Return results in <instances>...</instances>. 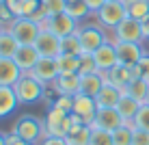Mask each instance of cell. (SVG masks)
Instances as JSON below:
<instances>
[{
	"instance_id": "cell-13",
	"label": "cell",
	"mask_w": 149,
	"mask_h": 145,
	"mask_svg": "<svg viewBox=\"0 0 149 145\" xmlns=\"http://www.w3.org/2000/svg\"><path fill=\"white\" fill-rule=\"evenodd\" d=\"M35 48L41 56H50V59H56L61 56V37L50 30H41L37 41H35Z\"/></svg>"
},
{
	"instance_id": "cell-19",
	"label": "cell",
	"mask_w": 149,
	"mask_h": 145,
	"mask_svg": "<svg viewBox=\"0 0 149 145\" xmlns=\"http://www.w3.org/2000/svg\"><path fill=\"white\" fill-rule=\"evenodd\" d=\"M106 85V78L102 71H93V74H82L80 76V93L95 97L102 91V87Z\"/></svg>"
},
{
	"instance_id": "cell-34",
	"label": "cell",
	"mask_w": 149,
	"mask_h": 145,
	"mask_svg": "<svg viewBox=\"0 0 149 145\" xmlns=\"http://www.w3.org/2000/svg\"><path fill=\"white\" fill-rule=\"evenodd\" d=\"M134 126L141 128V130H145V132H149V104L141 106V111H138L136 117H134Z\"/></svg>"
},
{
	"instance_id": "cell-26",
	"label": "cell",
	"mask_w": 149,
	"mask_h": 145,
	"mask_svg": "<svg viewBox=\"0 0 149 145\" xmlns=\"http://www.w3.org/2000/svg\"><path fill=\"white\" fill-rule=\"evenodd\" d=\"M125 93L132 95L136 102L145 104V102H147V93H149V82H145L143 78H136V80H132L130 85L125 87Z\"/></svg>"
},
{
	"instance_id": "cell-2",
	"label": "cell",
	"mask_w": 149,
	"mask_h": 145,
	"mask_svg": "<svg viewBox=\"0 0 149 145\" xmlns=\"http://www.w3.org/2000/svg\"><path fill=\"white\" fill-rule=\"evenodd\" d=\"M76 35H78V39L82 43V52H91V54H93L97 48H102L106 41L112 39V35H108V30L102 26L100 22L80 24L78 30H76Z\"/></svg>"
},
{
	"instance_id": "cell-7",
	"label": "cell",
	"mask_w": 149,
	"mask_h": 145,
	"mask_svg": "<svg viewBox=\"0 0 149 145\" xmlns=\"http://www.w3.org/2000/svg\"><path fill=\"white\" fill-rule=\"evenodd\" d=\"M112 39L115 41H127V43H143V41H147L145 33H143V22L141 20L125 18L119 26L112 30Z\"/></svg>"
},
{
	"instance_id": "cell-25",
	"label": "cell",
	"mask_w": 149,
	"mask_h": 145,
	"mask_svg": "<svg viewBox=\"0 0 149 145\" xmlns=\"http://www.w3.org/2000/svg\"><path fill=\"white\" fill-rule=\"evenodd\" d=\"M123 7H125L127 18L132 20H145L149 15V0H123Z\"/></svg>"
},
{
	"instance_id": "cell-39",
	"label": "cell",
	"mask_w": 149,
	"mask_h": 145,
	"mask_svg": "<svg viewBox=\"0 0 149 145\" xmlns=\"http://www.w3.org/2000/svg\"><path fill=\"white\" fill-rule=\"evenodd\" d=\"M39 145H69L65 137H45Z\"/></svg>"
},
{
	"instance_id": "cell-29",
	"label": "cell",
	"mask_w": 149,
	"mask_h": 145,
	"mask_svg": "<svg viewBox=\"0 0 149 145\" xmlns=\"http://www.w3.org/2000/svg\"><path fill=\"white\" fill-rule=\"evenodd\" d=\"M61 74H78L80 69V56H69V54H61L56 56Z\"/></svg>"
},
{
	"instance_id": "cell-37",
	"label": "cell",
	"mask_w": 149,
	"mask_h": 145,
	"mask_svg": "<svg viewBox=\"0 0 149 145\" xmlns=\"http://www.w3.org/2000/svg\"><path fill=\"white\" fill-rule=\"evenodd\" d=\"M136 69H138V76H141L145 82H149V54L145 52L141 56V61L136 63Z\"/></svg>"
},
{
	"instance_id": "cell-40",
	"label": "cell",
	"mask_w": 149,
	"mask_h": 145,
	"mask_svg": "<svg viewBox=\"0 0 149 145\" xmlns=\"http://www.w3.org/2000/svg\"><path fill=\"white\" fill-rule=\"evenodd\" d=\"M7 145H33V143L19 139L17 134H13V132H7Z\"/></svg>"
},
{
	"instance_id": "cell-41",
	"label": "cell",
	"mask_w": 149,
	"mask_h": 145,
	"mask_svg": "<svg viewBox=\"0 0 149 145\" xmlns=\"http://www.w3.org/2000/svg\"><path fill=\"white\" fill-rule=\"evenodd\" d=\"M84 2H86V7H89V11L95 15V13H97V11H100V9L106 4V0H84Z\"/></svg>"
},
{
	"instance_id": "cell-17",
	"label": "cell",
	"mask_w": 149,
	"mask_h": 145,
	"mask_svg": "<svg viewBox=\"0 0 149 145\" xmlns=\"http://www.w3.org/2000/svg\"><path fill=\"white\" fill-rule=\"evenodd\" d=\"M22 78V69L17 67L13 59L0 56V85L2 87H13L15 82Z\"/></svg>"
},
{
	"instance_id": "cell-36",
	"label": "cell",
	"mask_w": 149,
	"mask_h": 145,
	"mask_svg": "<svg viewBox=\"0 0 149 145\" xmlns=\"http://www.w3.org/2000/svg\"><path fill=\"white\" fill-rule=\"evenodd\" d=\"M15 20V13H13V9L9 7L7 2H2V0H0V24H2L4 28L9 26V24H11Z\"/></svg>"
},
{
	"instance_id": "cell-28",
	"label": "cell",
	"mask_w": 149,
	"mask_h": 145,
	"mask_svg": "<svg viewBox=\"0 0 149 145\" xmlns=\"http://www.w3.org/2000/svg\"><path fill=\"white\" fill-rule=\"evenodd\" d=\"M61 54H69V56H80L82 54V43H80L76 33L61 39Z\"/></svg>"
},
{
	"instance_id": "cell-32",
	"label": "cell",
	"mask_w": 149,
	"mask_h": 145,
	"mask_svg": "<svg viewBox=\"0 0 149 145\" xmlns=\"http://www.w3.org/2000/svg\"><path fill=\"white\" fill-rule=\"evenodd\" d=\"M93 71H100L97 69V63H95V56L91 54V52H82L80 54V69H78V74H93Z\"/></svg>"
},
{
	"instance_id": "cell-38",
	"label": "cell",
	"mask_w": 149,
	"mask_h": 145,
	"mask_svg": "<svg viewBox=\"0 0 149 145\" xmlns=\"http://www.w3.org/2000/svg\"><path fill=\"white\" fill-rule=\"evenodd\" d=\"M132 145H149V132L141 130V128H134V134H132Z\"/></svg>"
},
{
	"instance_id": "cell-18",
	"label": "cell",
	"mask_w": 149,
	"mask_h": 145,
	"mask_svg": "<svg viewBox=\"0 0 149 145\" xmlns=\"http://www.w3.org/2000/svg\"><path fill=\"white\" fill-rule=\"evenodd\" d=\"M121 95H123V89L110 85V82H106V85L102 87V91L95 95V102H97V106H100V108H117Z\"/></svg>"
},
{
	"instance_id": "cell-46",
	"label": "cell",
	"mask_w": 149,
	"mask_h": 145,
	"mask_svg": "<svg viewBox=\"0 0 149 145\" xmlns=\"http://www.w3.org/2000/svg\"><path fill=\"white\" fill-rule=\"evenodd\" d=\"M145 104H149V93H147V102H145Z\"/></svg>"
},
{
	"instance_id": "cell-1",
	"label": "cell",
	"mask_w": 149,
	"mask_h": 145,
	"mask_svg": "<svg viewBox=\"0 0 149 145\" xmlns=\"http://www.w3.org/2000/svg\"><path fill=\"white\" fill-rule=\"evenodd\" d=\"M13 134H17L19 139L33 143V145H39L48 134H45V123L43 119L35 117V115H19L17 119L13 121V128H11Z\"/></svg>"
},
{
	"instance_id": "cell-11",
	"label": "cell",
	"mask_w": 149,
	"mask_h": 145,
	"mask_svg": "<svg viewBox=\"0 0 149 145\" xmlns=\"http://www.w3.org/2000/svg\"><path fill=\"white\" fill-rule=\"evenodd\" d=\"M95 63H97V69L102 71V74H106L108 69H112L115 65H119V56H117V46H115V39L106 41L102 48H97L95 52Z\"/></svg>"
},
{
	"instance_id": "cell-23",
	"label": "cell",
	"mask_w": 149,
	"mask_h": 145,
	"mask_svg": "<svg viewBox=\"0 0 149 145\" xmlns=\"http://www.w3.org/2000/svg\"><path fill=\"white\" fill-rule=\"evenodd\" d=\"M141 106H143L141 102H136L132 95H127V93L123 91L119 104H117V111H119V115L125 119V121H134V117H136V113L141 111Z\"/></svg>"
},
{
	"instance_id": "cell-8",
	"label": "cell",
	"mask_w": 149,
	"mask_h": 145,
	"mask_svg": "<svg viewBox=\"0 0 149 145\" xmlns=\"http://www.w3.org/2000/svg\"><path fill=\"white\" fill-rule=\"evenodd\" d=\"M78 26H80V22H78V20H74L67 13L52 15V18H48V20L41 22V30H50V33L58 35L61 39L67 37V35H74L76 30H78Z\"/></svg>"
},
{
	"instance_id": "cell-4",
	"label": "cell",
	"mask_w": 149,
	"mask_h": 145,
	"mask_svg": "<svg viewBox=\"0 0 149 145\" xmlns=\"http://www.w3.org/2000/svg\"><path fill=\"white\" fill-rule=\"evenodd\" d=\"M43 123L48 137H67L71 126H74V119H71V113H65L56 106H48Z\"/></svg>"
},
{
	"instance_id": "cell-33",
	"label": "cell",
	"mask_w": 149,
	"mask_h": 145,
	"mask_svg": "<svg viewBox=\"0 0 149 145\" xmlns=\"http://www.w3.org/2000/svg\"><path fill=\"white\" fill-rule=\"evenodd\" d=\"M91 145H115V143H112V132L102 130V128H93Z\"/></svg>"
},
{
	"instance_id": "cell-12",
	"label": "cell",
	"mask_w": 149,
	"mask_h": 145,
	"mask_svg": "<svg viewBox=\"0 0 149 145\" xmlns=\"http://www.w3.org/2000/svg\"><path fill=\"white\" fill-rule=\"evenodd\" d=\"M30 74L35 76L39 82H43V85H52V82L58 78V63H56V59H50V56H41L37 61V65L33 67V71Z\"/></svg>"
},
{
	"instance_id": "cell-44",
	"label": "cell",
	"mask_w": 149,
	"mask_h": 145,
	"mask_svg": "<svg viewBox=\"0 0 149 145\" xmlns=\"http://www.w3.org/2000/svg\"><path fill=\"white\" fill-rule=\"evenodd\" d=\"M2 2H7L9 7H11V4H15V2H17V0H2Z\"/></svg>"
},
{
	"instance_id": "cell-45",
	"label": "cell",
	"mask_w": 149,
	"mask_h": 145,
	"mask_svg": "<svg viewBox=\"0 0 149 145\" xmlns=\"http://www.w3.org/2000/svg\"><path fill=\"white\" fill-rule=\"evenodd\" d=\"M2 30H4V26H2V24H0V35H2Z\"/></svg>"
},
{
	"instance_id": "cell-22",
	"label": "cell",
	"mask_w": 149,
	"mask_h": 145,
	"mask_svg": "<svg viewBox=\"0 0 149 145\" xmlns=\"http://www.w3.org/2000/svg\"><path fill=\"white\" fill-rule=\"evenodd\" d=\"M91 134H93V126H89V123H74L65 139H67L69 145H91Z\"/></svg>"
},
{
	"instance_id": "cell-31",
	"label": "cell",
	"mask_w": 149,
	"mask_h": 145,
	"mask_svg": "<svg viewBox=\"0 0 149 145\" xmlns=\"http://www.w3.org/2000/svg\"><path fill=\"white\" fill-rule=\"evenodd\" d=\"M65 7H67V0H41V9L45 11L48 18L65 13Z\"/></svg>"
},
{
	"instance_id": "cell-9",
	"label": "cell",
	"mask_w": 149,
	"mask_h": 145,
	"mask_svg": "<svg viewBox=\"0 0 149 145\" xmlns=\"http://www.w3.org/2000/svg\"><path fill=\"white\" fill-rule=\"evenodd\" d=\"M97 111H100V106H97L95 97L84 95V93H78V95H74V111H71V115H76L82 123H89V126H93Z\"/></svg>"
},
{
	"instance_id": "cell-14",
	"label": "cell",
	"mask_w": 149,
	"mask_h": 145,
	"mask_svg": "<svg viewBox=\"0 0 149 145\" xmlns=\"http://www.w3.org/2000/svg\"><path fill=\"white\" fill-rule=\"evenodd\" d=\"M117 46V56H119V65L132 67L141 61V56L145 54L143 43H127V41H115Z\"/></svg>"
},
{
	"instance_id": "cell-16",
	"label": "cell",
	"mask_w": 149,
	"mask_h": 145,
	"mask_svg": "<svg viewBox=\"0 0 149 145\" xmlns=\"http://www.w3.org/2000/svg\"><path fill=\"white\" fill-rule=\"evenodd\" d=\"M41 59V54L37 52L35 46H19V50L15 52L13 61L17 63V67L22 69V74H30L33 67L37 65V61Z\"/></svg>"
},
{
	"instance_id": "cell-15",
	"label": "cell",
	"mask_w": 149,
	"mask_h": 145,
	"mask_svg": "<svg viewBox=\"0 0 149 145\" xmlns=\"http://www.w3.org/2000/svg\"><path fill=\"white\" fill-rule=\"evenodd\" d=\"M125 123V119L119 115L117 108H100L95 115V121H93V128H102V130H108V132H115L117 128H121Z\"/></svg>"
},
{
	"instance_id": "cell-27",
	"label": "cell",
	"mask_w": 149,
	"mask_h": 145,
	"mask_svg": "<svg viewBox=\"0 0 149 145\" xmlns=\"http://www.w3.org/2000/svg\"><path fill=\"white\" fill-rule=\"evenodd\" d=\"M134 121H125L121 128L112 132V143L115 145H132V134H134Z\"/></svg>"
},
{
	"instance_id": "cell-35",
	"label": "cell",
	"mask_w": 149,
	"mask_h": 145,
	"mask_svg": "<svg viewBox=\"0 0 149 145\" xmlns=\"http://www.w3.org/2000/svg\"><path fill=\"white\" fill-rule=\"evenodd\" d=\"M50 106H56V108H61V111H65V113H71V111H74V95L58 93V95H56V100H54Z\"/></svg>"
},
{
	"instance_id": "cell-24",
	"label": "cell",
	"mask_w": 149,
	"mask_h": 145,
	"mask_svg": "<svg viewBox=\"0 0 149 145\" xmlns=\"http://www.w3.org/2000/svg\"><path fill=\"white\" fill-rule=\"evenodd\" d=\"M19 41L15 39V35L11 33L9 28L2 30V35H0V56H7V59H13L15 52L19 50Z\"/></svg>"
},
{
	"instance_id": "cell-20",
	"label": "cell",
	"mask_w": 149,
	"mask_h": 145,
	"mask_svg": "<svg viewBox=\"0 0 149 145\" xmlns=\"http://www.w3.org/2000/svg\"><path fill=\"white\" fill-rule=\"evenodd\" d=\"M56 93L65 95H78L80 93V74H58V78L52 82Z\"/></svg>"
},
{
	"instance_id": "cell-5",
	"label": "cell",
	"mask_w": 149,
	"mask_h": 145,
	"mask_svg": "<svg viewBox=\"0 0 149 145\" xmlns=\"http://www.w3.org/2000/svg\"><path fill=\"white\" fill-rule=\"evenodd\" d=\"M125 18L127 13H125V7H123V0H106V4L95 13V22H100L108 33H112Z\"/></svg>"
},
{
	"instance_id": "cell-43",
	"label": "cell",
	"mask_w": 149,
	"mask_h": 145,
	"mask_svg": "<svg viewBox=\"0 0 149 145\" xmlns=\"http://www.w3.org/2000/svg\"><path fill=\"white\" fill-rule=\"evenodd\" d=\"M0 145H7V134L0 132Z\"/></svg>"
},
{
	"instance_id": "cell-42",
	"label": "cell",
	"mask_w": 149,
	"mask_h": 145,
	"mask_svg": "<svg viewBox=\"0 0 149 145\" xmlns=\"http://www.w3.org/2000/svg\"><path fill=\"white\" fill-rule=\"evenodd\" d=\"M143 33H145V37L149 39V15L143 20Z\"/></svg>"
},
{
	"instance_id": "cell-21",
	"label": "cell",
	"mask_w": 149,
	"mask_h": 145,
	"mask_svg": "<svg viewBox=\"0 0 149 145\" xmlns=\"http://www.w3.org/2000/svg\"><path fill=\"white\" fill-rule=\"evenodd\" d=\"M17 106H19V100H17V95H15V89L13 87H2L0 85V119L9 117Z\"/></svg>"
},
{
	"instance_id": "cell-30",
	"label": "cell",
	"mask_w": 149,
	"mask_h": 145,
	"mask_svg": "<svg viewBox=\"0 0 149 145\" xmlns=\"http://www.w3.org/2000/svg\"><path fill=\"white\" fill-rule=\"evenodd\" d=\"M65 13L71 15L74 20H78V22H82V20H84L86 15H91V11H89V7H86V2H84V0H67Z\"/></svg>"
},
{
	"instance_id": "cell-6",
	"label": "cell",
	"mask_w": 149,
	"mask_h": 145,
	"mask_svg": "<svg viewBox=\"0 0 149 145\" xmlns=\"http://www.w3.org/2000/svg\"><path fill=\"white\" fill-rule=\"evenodd\" d=\"M7 28L15 35V39L22 46H35V41L41 33V24L30 18H15Z\"/></svg>"
},
{
	"instance_id": "cell-3",
	"label": "cell",
	"mask_w": 149,
	"mask_h": 145,
	"mask_svg": "<svg viewBox=\"0 0 149 145\" xmlns=\"http://www.w3.org/2000/svg\"><path fill=\"white\" fill-rule=\"evenodd\" d=\"M45 87L43 82H39L33 74H22V78L13 85L15 95H17L19 104H35V102H41L45 95Z\"/></svg>"
},
{
	"instance_id": "cell-47",
	"label": "cell",
	"mask_w": 149,
	"mask_h": 145,
	"mask_svg": "<svg viewBox=\"0 0 149 145\" xmlns=\"http://www.w3.org/2000/svg\"><path fill=\"white\" fill-rule=\"evenodd\" d=\"M37 2H41V0H37Z\"/></svg>"
},
{
	"instance_id": "cell-10",
	"label": "cell",
	"mask_w": 149,
	"mask_h": 145,
	"mask_svg": "<svg viewBox=\"0 0 149 145\" xmlns=\"http://www.w3.org/2000/svg\"><path fill=\"white\" fill-rule=\"evenodd\" d=\"M104 78H106V82H110V85H115V87H119V89L125 91V87L130 85L132 80L141 78V76H138L136 65H132V67H125V65H115L112 69H108V71L104 74Z\"/></svg>"
}]
</instances>
